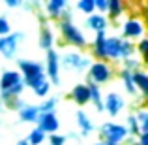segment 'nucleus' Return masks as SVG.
<instances>
[{
    "label": "nucleus",
    "instance_id": "c85d7f7f",
    "mask_svg": "<svg viewBox=\"0 0 148 145\" xmlns=\"http://www.w3.org/2000/svg\"><path fill=\"white\" fill-rule=\"evenodd\" d=\"M75 8L81 11V13H84V15H92V13H96L94 0H79V2L75 4Z\"/></svg>",
    "mask_w": 148,
    "mask_h": 145
},
{
    "label": "nucleus",
    "instance_id": "7ed1b4c3",
    "mask_svg": "<svg viewBox=\"0 0 148 145\" xmlns=\"http://www.w3.org/2000/svg\"><path fill=\"white\" fill-rule=\"evenodd\" d=\"M99 142L101 143H111V145H124L130 134H127V128L124 124H118V123H103L99 126Z\"/></svg>",
    "mask_w": 148,
    "mask_h": 145
},
{
    "label": "nucleus",
    "instance_id": "6e6552de",
    "mask_svg": "<svg viewBox=\"0 0 148 145\" xmlns=\"http://www.w3.org/2000/svg\"><path fill=\"white\" fill-rule=\"evenodd\" d=\"M120 38L130 40V42H135V40L145 38V23H143L137 15L127 17L126 23L122 25V36H120Z\"/></svg>",
    "mask_w": 148,
    "mask_h": 145
},
{
    "label": "nucleus",
    "instance_id": "f3484780",
    "mask_svg": "<svg viewBox=\"0 0 148 145\" xmlns=\"http://www.w3.org/2000/svg\"><path fill=\"white\" fill-rule=\"evenodd\" d=\"M75 119H77V126H79V130H81V136H83V138H88V136L94 132V123L90 121V117H88L83 109H77Z\"/></svg>",
    "mask_w": 148,
    "mask_h": 145
},
{
    "label": "nucleus",
    "instance_id": "ddd939ff",
    "mask_svg": "<svg viewBox=\"0 0 148 145\" xmlns=\"http://www.w3.org/2000/svg\"><path fill=\"white\" fill-rule=\"evenodd\" d=\"M41 6H43V10H45L47 19L58 21L60 15L64 13V10L68 8V2H66V0H49V2H43Z\"/></svg>",
    "mask_w": 148,
    "mask_h": 145
},
{
    "label": "nucleus",
    "instance_id": "1a4fd4ad",
    "mask_svg": "<svg viewBox=\"0 0 148 145\" xmlns=\"http://www.w3.org/2000/svg\"><path fill=\"white\" fill-rule=\"evenodd\" d=\"M38 126L45 136H51V134H58L60 130V121H58L56 113H41L38 115V121H36Z\"/></svg>",
    "mask_w": 148,
    "mask_h": 145
},
{
    "label": "nucleus",
    "instance_id": "f03ea898",
    "mask_svg": "<svg viewBox=\"0 0 148 145\" xmlns=\"http://www.w3.org/2000/svg\"><path fill=\"white\" fill-rule=\"evenodd\" d=\"M58 28H60V36L68 45H73L77 49L88 47V40L83 34V30L75 25L73 21H58Z\"/></svg>",
    "mask_w": 148,
    "mask_h": 145
},
{
    "label": "nucleus",
    "instance_id": "f704fd0d",
    "mask_svg": "<svg viewBox=\"0 0 148 145\" xmlns=\"http://www.w3.org/2000/svg\"><path fill=\"white\" fill-rule=\"evenodd\" d=\"M6 6L8 8H21L23 2H21V0H6Z\"/></svg>",
    "mask_w": 148,
    "mask_h": 145
},
{
    "label": "nucleus",
    "instance_id": "a878e982",
    "mask_svg": "<svg viewBox=\"0 0 148 145\" xmlns=\"http://www.w3.org/2000/svg\"><path fill=\"white\" fill-rule=\"evenodd\" d=\"M25 139L28 142V145H43L45 139H47V136H45L40 128H34V130H30V134L26 136Z\"/></svg>",
    "mask_w": 148,
    "mask_h": 145
},
{
    "label": "nucleus",
    "instance_id": "2f4dec72",
    "mask_svg": "<svg viewBox=\"0 0 148 145\" xmlns=\"http://www.w3.org/2000/svg\"><path fill=\"white\" fill-rule=\"evenodd\" d=\"M146 49H148V40H146V38H141V42H139V44L135 45V53H139V57H141V60H145Z\"/></svg>",
    "mask_w": 148,
    "mask_h": 145
},
{
    "label": "nucleus",
    "instance_id": "423d86ee",
    "mask_svg": "<svg viewBox=\"0 0 148 145\" xmlns=\"http://www.w3.org/2000/svg\"><path fill=\"white\" fill-rule=\"evenodd\" d=\"M45 77H47V81L51 83V87L53 85H60V55H58L56 49H51L45 53Z\"/></svg>",
    "mask_w": 148,
    "mask_h": 145
},
{
    "label": "nucleus",
    "instance_id": "473e14b6",
    "mask_svg": "<svg viewBox=\"0 0 148 145\" xmlns=\"http://www.w3.org/2000/svg\"><path fill=\"white\" fill-rule=\"evenodd\" d=\"M94 8H96V13H99V15H107L109 0H94Z\"/></svg>",
    "mask_w": 148,
    "mask_h": 145
},
{
    "label": "nucleus",
    "instance_id": "2eb2a0df",
    "mask_svg": "<svg viewBox=\"0 0 148 145\" xmlns=\"http://www.w3.org/2000/svg\"><path fill=\"white\" fill-rule=\"evenodd\" d=\"M19 83H23V79L17 70H4L2 76H0V92L10 91L11 87H15Z\"/></svg>",
    "mask_w": 148,
    "mask_h": 145
},
{
    "label": "nucleus",
    "instance_id": "0eeeda50",
    "mask_svg": "<svg viewBox=\"0 0 148 145\" xmlns=\"http://www.w3.org/2000/svg\"><path fill=\"white\" fill-rule=\"evenodd\" d=\"M21 40H25V32H19V30L0 38V55H2L6 60L15 58L17 57V49H19V42Z\"/></svg>",
    "mask_w": 148,
    "mask_h": 145
},
{
    "label": "nucleus",
    "instance_id": "b1692460",
    "mask_svg": "<svg viewBox=\"0 0 148 145\" xmlns=\"http://www.w3.org/2000/svg\"><path fill=\"white\" fill-rule=\"evenodd\" d=\"M120 70H126V72H139L143 70V60L137 57H131V58H126V60H120Z\"/></svg>",
    "mask_w": 148,
    "mask_h": 145
},
{
    "label": "nucleus",
    "instance_id": "9b49d317",
    "mask_svg": "<svg viewBox=\"0 0 148 145\" xmlns=\"http://www.w3.org/2000/svg\"><path fill=\"white\" fill-rule=\"evenodd\" d=\"M103 49H105V60L118 62L120 60V36H107Z\"/></svg>",
    "mask_w": 148,
    "mask_h": 145
},
{
    "label": "nucleus",
    "instance_id": "cd10ccee",
    "mask_svg": "<svg viewBox=\"0 0 148 145\" xmlns=\"http://www.w3.org/2000/svg\"><path fill=\"white\" fill-rule=\"evenodd\" d=\"M124 126L127 128V134L130 136H133V139L137 138L141 132H139V123H137V119H135V115L131 113V115H127V119H126V124Z\"/></svg>",
    "mask_w": 148,
    "mask_h": 145
},
{
    "label": "nucleus",
    "instance_id": "c756f323",
    "mask_svg": "<svg viewBox=\"0 0 148 145\" xmlns=\"http://www.w3.org/2000/svg\"><path fill=\"white\" fill-rule=\"evenodd\" d=\"M32 92H34V96H38V98H43V100H45V98L49 96V92H51V83H49L47 79H45L43 83H40L36 89H32Z\"/></svg>",
    "mask_w": 148,
    "mask_h": 145
},
{
    "label": "nucleus",
    "instance_id": "72a5a7b5",
    "mask_svg": "<svg viewBox=\"0 0 148 145\" xmlns=\"http://www.w3.org/2000/svg\"><path fill=\"white\" fill-rule=\"evenodd\" d=\"M47 142H49V145H66V136H62V134H51V136H47Z\"/></svg>",
    "mask_w": 148,
    "mask_h": 145
},
{
    "label": "nucleus",
    "instance_id": "a211bd4d",
    "mask_svg": "<svg viewBox=\"0 0 148 145\" xmlns=\"http://www.w3.org/2000/svg\"><path fill=\"white\" fill-rule=\"evenodd\" d=\"M131 79H133V85L137 89V92L143 98H146L148 96V74L145 70H139V72L131 74Z\"/></svg>",
    "mask_w": 148,
    "mask_h": 145
},
{
    "label": "nucleus",
    "instance_id": "4468645a",
    "mask_svg": "<svg viewBox=\"0 0 148 145\" xmlns=\"http://www.w3.org/2000/svg\"><path fill=\"white\" fill-rule=\"evenodd\" d=\"M84 26H86L88 30H92V32H105L109 26V19L105 17V15H99V13H92L88 15L86 19H84Z\"/></svg>",
    "mask_w": 148,
    "mask_h": 145
},
{
    "label": "nucleus",
    "instance_id": "412c9836",
    "mask_svg": "<svg viewBox=\"0 0 148 145\" xmlns=\"http://www.w3.org/2000/svg\"><path fill=\"white\" fill-rule=\"evenodd\" d=\"M84 85L88 87V91H90V102L94 104L96 111L98 113H103V98H101V89L98 85L90 83V81H84Z\"/></svg>",
    "mask_w": 148,
    "mask_h": 145
},
{
    "label": "nucleus",
    "instance_id": "e433bc0d",
    "mask_svg": "<svg viewBox=\"0 0 148 145\" xmlns=\"http://www.w3.org/2000/svg\"><path fill=\"white\" fill-rule=\"evenodd\" d=\"M2 109H4V108H2V102H0V113H2Z\"/></svg>",
    "mask_w": 148,
    "mask_h": 145
},
{
    "label": "nucleus",
    "instance_id": "39448f33",
    "mask_svg": "<svg viewBox=\"0 0 148 145\" xmlns=\"http://www.w3.org/2000/svg\"><path fill=\"white\" fill-rule=\"evenodd\" d=\"M92 62L94 60L90 57H86V55H81L77 51H69V53L60 57V68L64 66V68L73 70V72H84V70L90 68Z\"/></svg>",
    "mask_w": 148,
    "mask_h": 145
},
{
    "label": "nucleus",
    "instance_id": "f8f14e48",
    "mask_svg": "<svg viewBox=\"0 0 148 145\" xmlns=\"http://www.w3.org/2000/svg\"><path fill=\"white\" fill-rule=\"evenodd\" d=\"M54 42H56V38H54V32H53V28L49 26V23H41V26H40V38H38L40 47L47 53V51L54 49Z\"/></svg>",
    "mask_w": 148,
    "mask_h": 145
},
{
    "label": "nucleus",
    "instance_id": "4c0bfd02",
    "mask_svg": "<svg viewBox=\"0 0 148 145\" xmlns=\"http://www.w3.org/2000/svg\"><path fill=\"white\" fill-rule=\"evenodd\" d=\"M94 145H103V143H101V142H96V143H94Z\"/></svg>",
    "mask_w": 148,
    "mask_h": 145
},
{
    "label": "nucleus",
    "instance_id": "aec40b11",
    "mask_svg": "<svg viewBox=\"0 0 148 145\" xmlns=\"http://www.w3.org/2000/svg\"><path fill=\"white\" fill-rule=\"evenodd\" d=\"M19 121L21 123H34L36 124V121H38V105H34V104H25L21 109H19Z\"/></svg>",
    "mask_w": 148,
    "mask_h": 145
},
{
    "label": "nucleus",
    "instance_id": "5701e85b",
    "mask_svg": "<svg viewBox=\"0 0 148 145\" xmlns=\"http://www.w3.org/2000/svg\"><path fill=\"white\" fill-rule=\"evenodd\" d=\"M118 77H120V81L124 83V87H126V92H127V94H131L133 98L139 94L137 89H135V85H133V79H131V72L120 70V72H118Z\"/></svg>",
    "mask_w": 148,
    "mask_h": 145
},
{
    "label": "nucleus",
    "instance_id": "4be33fe9",
    "mask_svg": "<svg viewBox=\"0 0 148 145\" xmlns=\"http://www.w3.org/2000/svg\"><path fill=\"white\" fill-rule=\"evenodd\" d=\"M133 115L139 123V132H141V134H148V111H146V108L145 105L137 108Z\"/></svg>",
    "mask_w": 148,
    "mask_h": 145
},
{
    "label": "nucleus",
    "instance_id": "20e7f679",
    "mask_svg": "<svg viewBox=\"0 0 148 145\" xmlns=\"http://www.w3.org/2000/svg\"><path fill=\"white\" fill-rule=\"evenodd\" d=\"M112 79V68L109 62H92L90 68L86 70V81H90V83L98 85V87H101V85L109 83V81Z\"/></svg>",
    "mask_w": 148,
    "mask_h": 145
},
{
    "label": "nucleus",
    "instance_id": "7c9ffc66",
    "mask_svg": "<svg viewBox=\"0 0 148 145\" xmlns=\"http://www.w3.org/2000/svg\"><path fill=\"white\" fill-rule=\"evenodd\" d=\"M13 30H11V23L10 19L6 17V15H0V38L8 36V34H11Z\"/></svg>",
    "mask_w": 148,
    "mask_h": 145
},
{
    "label": "nucleus",
    "instance_id": "9d476101",
    "mask_svg": "<svg viewBox=\"0 0 148 145\" xmlns=\"http://www.w3.org/2000/svg\"><path fill=\"white\" fill-rule=\"evenodd\" d=\"M126 108V100L118 94V92H109L103 100V111L111 117H118Z\"/></svg>",
    "mask_w": 148,
    "mask_h": 145
},
{
    "label": "nucleus",
    "instance_id": "393cba45",
    "mask_svg": "<svg viewBox=\"0 0 148 145\" xmlns=\"http://www.w3.org/2000/svg\"><path fill=\"white\" fill-rule=\"evenodd\" d=\"M131 57H135V44L120 38V60H126V58H131Z\"/></svg>",
    "mask_w": 148,
    "mask_h": 145
},
{
    "label": "nucleus",
    "instance_id": "c9c22d12",
    "mask_svg": "<svg viewBox=\"0 0 148 145\" xmlns=\"http://www.w3.org/2000/svg\"><path fill=\"white\" fill-rule=\"evenodd\" d=\"M15 145H28V142H26V139H19V142L15 143Z\"/></svg>",
    "mask_w": 148,
    "mask_h": 145
},
{
    "label": "nucleus",
    "instance_id": "f257e3e1",
    "mask_svg": "<svg viewBox=\"0 0 148 145\" xmlns=\"http://www.w3.org/2000/svg\"><path fill=\"white\" fill-rule=\"evenodd\" d=\"M17 72L21 74V79L25 89H36L40 83H43L45 77V68L38 60H28V58H17Z\"/></svg>",
    "mask_w": 148,
    "mask_h": 145
},
{
    "label": "nucleus",
    "instance_id": "6ab92c4d",
    "mask_svg": "<svg viewBox=\"0 0 148 145\" xmlns=\"http://www.w3.org/2000/svg\"><path fill=\"white\" fill-rule=\"evenodd\" d=\"M124 10H126V4L122 0H109V8H107V15L105 17L114 21V25H118V19L124 15Z\"/></svg>",
    "mask_w": 148,
    "mask_h": 145
},
{
    "label": "nucleus",
    "instance_id": "dca6fc26",
    "mask_svg": "<svg viewBox=\"0 0 148 145\" xmlns=\"http://www.w3.org/2000/svg\"><path fill=\"white\" fill-rule=\"evenodd\" d=\"M69 98L77 105H86V104H90V91H88V87L84 83H77L69 91Z\"/></svg>",
    "mask_w": 148,
    "mask_h": 145
},
{
    "label": "nucleus",
    "instance_id": "bb28decb",
    "mask_svg": "<svg viewBox=\"0 0 148 145\" xmlns=\"http://www.w3.org/2000/svg\"><path fill=\"white\" fill-rule=\"evenodd\" d=\"M58 105V98H45L41 104H38V113H54Z\"/></svg>",
    "mask_w": 148,
    "mask_h": 145
}]
</instances>
